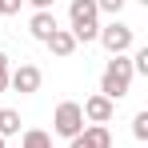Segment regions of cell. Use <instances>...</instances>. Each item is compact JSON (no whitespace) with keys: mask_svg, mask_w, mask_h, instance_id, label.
I'll list each match as a JSON object with an SVG mask.
<instances>
[{"mask_svg":"<svg viewBox=\"0 0 148 148\" xmlns=\"http://www.w3.org/2000/svg\"><path fill=\"white\" fill-rule=\"evenodd\" d=\"M132 60L128 56H112L108 64H104V72H100V96H108L112 104L116 100H124L128 92H132Z\"/></svg>","mask_w":148,"mask_h":148,"instance_id":"cell-1","label":"cell"},{"mask_svg":"<svg viewBox=\"0 0 148 148\" xmlns=\"http://www.w3.org/2000/svg\"><path fill=\"white\" fill-rule=\"evenodd\" d=\"M68 20H72L68 32L76 36V44L96 40V32H100V8H96V0H72V4H68Z\"/></svg>","mask_w":148,"mask_h":148,"instance_id":"cell-2","label":"cell"},{"mask_svg":"<svg viewBox=\"0 0 148 148\" xmlns=\"http://www.w3.org/2000/svg\"><path fill=\"white\" fill-rule=\"evenodd\" d=\"M96 40L104 44L108 56H124V52L136 44V32H132V24H124V20H112V24H100Z\"/></svg>","mask_w":148,"mask_h":148,"instance_id":"cell-3","label":"cell"},{"mask_svg":"<svg viewBox=\"0 0 148 148\" xmlns=\"http://www.w3.org/2000/svg\"><path fill=\"white\" fill-rule=\"evenodd\" d=\"M80 128H84V112H80V104H76V100H60L56 112H52V132L64 136V140H72Z\"/></svg>","mask_w":148,"mask_h":148,"instance_id":"cell-4","label":"cell"},{"mask_svg":"<svg viewBox=\"0 0 148 148\" xmlns=\"http://www.w3.org/2000/svg\"><path fill=\"white\" fill-rule=\"evenodd\" d=\"M40 84H44V72L36 68V64H16L12 72H8V88L12 92H20V96H32V92H40Z\"/></svg>","mask_w":148,"mask_h":148,"instance_id":"cell-5","label":"cell"},{"mask_svg":"<svg viewBox=\"0 0 148 148\" xmlns=\"http://www.w3.org/2000/svg\"><path fill=\"white\" fill-rule=\"evenodd\" d=\"M68 148H112V132H108V124H84L68 140Z\"/></svg>","mask_w":148,"mask_h":148,"instance_id":"cell-6","label":"cell"},{"mask_svg":"<svg viewBox=\"0 0 148 148\" xmlns=\"http://www.w3.org/2000/svg\"><path fill=\"white\" fill-rule=\"evenodd\" d=\"M80 112H84V124H108V120H112V112H116V104L96 92V96H88L84 104H80Z\"/></svg>","mask_w":148,"mask_h":148,"instance_id":"cell-7","label":"cell"},{"mask_svg":"<svg viewBox=\"0 0 148 148\" xmlns=\"http://www.w3.org/2000/svg\"><path fill=\"white\" fill-rule=\"evenodd\" d=\"M60 28L56 20V12H32V20H28V32H32V40H40V44H48V36Z\"/></svg>","mask_w":148,"mask_h":148,"instance_id":"cell-8","label":"cell"},{"mask_svg":"<svg viewBox=\"0 0 148 148\" xmlns=\"http://www.w3.org/2000/svg\"><path fill=\"white\" fill-rule=\"evenodd\" d=\"M76 48H80V44H76V36L68 32V28H56V32L48 36V52H52V56H60V60H64V56H72Z\"/></svg>","mask_w":148,"mask_h":148,"instance_id":"cell-9","label":"cell"},{"mask_svg":"<svg viewBox=\"0 0 148 148\" xmlns=\"http://www.w3.org/2000/svg\"><path fill=\"white\" fill-rule=\"evenodd\" d=\"M0 136H20V112L16 108H0Z\"/></svg>","mask_w":148,"mask_h":148,"instance_id":"cell-10","label":"cell"},{"mask_svg":"<svg viewBox=\"0 0 148 148\" xmlns=\"http://www.w3.org/2000/svg\"><path fill=\"white\" fill-rule=\"evenodd\" d=\"M20 148H52V132H44V128H28L24 136H20Z\"/></svg>","mask_w":148,"mask_h":148,"instance_id":"cell-11","label":"cell"},{"mask_svg":"<svg viewBox=\"0 0 148 148\" xmlns=\"http://www.w3.org/2000/svg\"><path fill=\"white\" fill-rule=\"evenodd\" d=\"M132 136H136L140 144L148 140V112H136V116H132Z\"/></svg>","mask_w":148,"mask_h":148,"instance_id":"cell-12","label":"cell"},{"mask_svg":"<svg viewBox=\"0 0 148 148\" xmlns=\"http://www.w3.org/2000/svg\"><path fill=\"white\" fill-rule=\"evenodd\" d=\"M132 72L148 76V48H136V52H132Z\"/></svg>","mask_w":148,"mask_h":148,"instance_id":"cell-13","label":"cell"},{"mask_svg":"<svg viewBox=\"0 0 148 148\" xmlns=\"http://www.w3.org/2000/svg\"><path fill=\"white\" fill-rule=\"evenodd\" d=\"M8 72H12V56H8V52H0V92L8 88Z\"/></svg>","mask_w":148,"mask_h":148,"instance_id":"cell-14","label":"cell"},{"mask_svg":"<svg viewBox=\"0 0 148 148\" xmlns=\"http://www.w3.org/2000/svg\"><path fill=\"white\" fill-rule=\"evenodd\" d=\"M96 8L108 12V16H120V12H124V0H96Z\"/></svg>","mask_w":148,"mask_h":148,"instance_id":"cell-15","label":"cell"},{"mask_svg":"<svg viewBox=\"0 0 148 148\" xmlns=\"http://www.w3.org/2000/svg\"><path fill=\"white\" fill-rule=\"evenodd\" d=\"M24 0H0V16H16Z\"/></svg>","mask_w":148,"mask_h":148,"instance_id":"cell-16","label":"cell"},{"mask_svg":"<svg viewBox=\"0 0 148 148\" xmlns=\"http://www.w3.org/2000/svg\"><path fill=\"white\" fill-rule=\"evenodd\" d=\"M28 4H32L36 12H52V4H56V0H28Z\"/></svg>","mask_w":148,"mask_h":148,"instance_id":"cell-17","label":"cell"},{"mask_svg":"<svg viewBox=\"0 0 148 148\" xmlns=\"http://www.w3.org/2000/svg\"><path fill=\"white\" fill-rule=\"evenodd\" d=\"M0 148H8V144H4V136H0Z\"/></svg>","mask_w":148,"mask_h":148,"instance_id":"cell-18","label":"cell"}]
</instances>
